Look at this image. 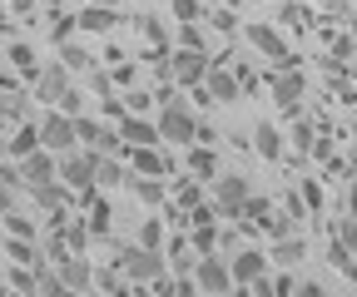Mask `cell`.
I'll return each mask as SVG.
<instances>
[{"instance_id": "1", "label": "cell", "mask_w": 357, "mask_h": 297, "mask_svg": "<svg viewBox=\"0 0 357 297\" xmlns=\"http://www.w3.org/2000/svg\"><path fill=\"white\" fill-rule=\"evenodd\" d=\"M114 263L124 268L129 287H149V282H154V278H164V268H169L164 248H144V243H129V248H119V258H114Z\"/></svg>"}, {"instance_id": "2", "label": "cell", "mask_w": 357, "mask_h": 297, "mask_svg": "<svg viewBox=\"0 0 357 297\" xmlns=\"http://www.w3.org/2000/svg\"><path fill=\"white\" fill-rule=\"evenodd\" d=\"M159 139H169V144H194V129H199V119H194V109L184 104V99H169V104H159Z\"/></svg>"}, {"instance_id": "3", "label": "cell", "mask_w": 357, "mask_h": 297, "mask_svg": "<svg viewBox=\"0 0 357 297\" xmlns=\"http://www.w3.org/2000/svg\"><path fill=\"white\" fill-rule=\"evenodd\" d=\"M248 193H253V184H248L243 174H218V179H213V208H218V218H234V223H238Z\"/></svg>"}, {"instance_id": "4", "label": "cell", "mask_w": 357, "mask_h": 297, "mask_svg": "<svg viewBox=\"0 0 357 297\" xmlns=\"http://www.w3.org/2000/svg\"><path fill=\"white\" fill-rule=\"evenodd\" d=\"M40 144L50 149V154H70V149L79 144V134H75V114L50 109V114L40 119Z\"/></svg>"}, {"instance_id": "5", "label": "cell", "mask_w": 357, "mask_h": 297, "mask_svg": "<svg viewBox=\"0 0 357 297\" xmlns=\"http://www.w3.org/2000/svg\"><path fill=\"white\" fill-rule=\"evenodd\" d=\"M204 74H208V55H204V50H184V45H178V50L169 55V79L178 84V90L204 84Z\"/></svg>"}, {"instance_id": "6", "label": "cell", "mask_w": 357, "mask_h": 297, "mask_svg": "<svg viewBox=\"0 0 357 297\" xmlns=\"http://www.w3.org/2000/svg\"><path fill=\"white\" fill-rule=\"evenodd\" d=\"M75 134L84 149H95V154H119V129H109L105 119H89V114H75Z\"/></svg>"}, {"instance_id": "7", "label": "cell", "mask_w": 357, "mask_h": 297, "mask_svg": "<svg viewBox=\"0 0 357 297\" xmlns=\"http://www.w3.org/2000/svg\"><path fill=\"white\" fill-rule=\"evenodd\" d=\"M194 287H199V292H229V287H234L229 263H223L218 252H199V263H194Z\"/></svg>"}, {"instance_id": "8", "label": "cell", "mask_w": 357, "mask_h": 297, "mask_svg": "<svg viewBox=\"0 0 357 297\" xmlns=\"http://www.w3.org/2000/svg\"><path fill=\"white\" fill-rule=\"evenodd\" d=\"M60 179L75 188V193H84V188H95V149H70V154H60Z\"/></svg>"}, {"instance_id": "9", "label": "cell", "mask_w": 357, "mask_h": 297, "mask_svg": "<svg viewBox=\"0 0 357 297\" xmlns=\"http://www.w3.org/2000/svg\"><path fill=\"white\" fill-rule=\"evenodd\" d=\"M30 84H35V99H40V104H55V99L70 90V70H65L60 60H45L40 74H35Z\"/></svg>"}, {"instance_id": "10", "label": "cell", "mask_w": 357, "mask_h": 297, "mask_svg": "<svg viewBox=\"0 0 357 297\" xmlns=\"http://www.w3.org/2000/svg\"><path fill=\"white\" fill-rule=\"evenodd\" d=\"M204 90H208L213 104H238V99H243L238 74H234V70H223V65H213V60H208V74H204Z\"/></svg>"}, {"instance_id": "11", "label": "cell", "mask_w": 357, "mask_h": 297, "mask_svg": "<svg viewBox=\"0 0 357 297\" xmlns=\"http://www.w3.org/2000/svg\"><path fill=\"white\" fill-rule=\"evenodd\" d=\"M20 179H25V188H35V184H45V179H60V154H50V149H30L25 159H20Z\"/></svg>"}, {"instance_id": "12", "label": "cell", "mask_w": 357, "mask_h": 297, "mask_svg": "<svg viewBox=\"0 0 357 297\" xmlns=\"http://www.w3.org/2000/svg\"><path fill=\"white\" fill-rule=\"evenodd\" d=\"M303 95H307V84H303V74H298L293 65L273 74V104H278L283 114H298V109H303Z\"/></svg>"}, {"instance_id": "13", "label": "cell", "mask_w": 357, "mask_h": 297, "mask_svg": "<svg viewBox=\"0 0 357 297\" xmlns=\"http://www.w3.org/2000/svg\"><path fill=\"white\" fill-rule=\"evenodd\" d=\"M55 268H60L65 292H84V287H95V268H89V258H84V252H65V258H60Z\"/></svg>"}, {"instance_id": "14", "label": "cell", "mask_w": 357, "mask_h": 297, "mask_svg": "<svg viewBox=\"0 0 357 297\" xmlns=\"http://www.w3.org/2000/svg\"><path fill=\"white\" fill-rule=\"evenodd\" d=\"M229 273H234V287H248L253 278L268 273V252H258V248H238L234 258H229Z\"/></svg>"}, {"instance_id": "15", "label": "cell", "mask_w": 357, "mask_h": 297, "mask_svg": "<svg viewBox=\"0 0 357 297\" xmlns=\"http://www.w3.org/2000/svg\"><path fill=\"white\" fill-rule=\"evenodd\" d=\"M248 45H253L258 55H268V60H278L283 70L293 65V60H288V45H283V35H278L273 25H248Z\"/></svg>"}, {"instance_id": "16", "label": "cell", "mask_w": 357, "mask_h": 297, "mask_svg": "<svg viewBox=\"0 0 357 297\" xmlns=\"http://www.w3.org/2000/svg\"><path fill=\"white\" fill-rule=\"evenodd\" d=\"M119 139H124L129 149H139V144H164V139H159V124L144 119V114H124V119H119Z\"/></svg>"}, {"instance_id": "17", "label": "cell", "mask_w": 357, "mask_h": 297, "mask_svg": "<svg viewBox=\"0 0 357 297\" xmlns=\"http://www.w3.org/2000/svg\"><path fill=\"white\" fill-rule=\"evenodd\" d=\"M70 193H75V188H70L65 179H60V184H55V179H45V184L30 188L35 208H45V214H65V208H70Z\"/></svg>"}, {"instance_id": "18", "label": "cell", "mask_w": 357, "mask_h": 297, "mask_svg": "<svg viewBox=\"0 0 357 297\" xmlns=\"http://www.w3.org/2000/svg\"><path fill=\"white\" fill-rule=\"evenodd\" d=\"M124 184H129L134 203H144V208H159V203H169V184H164V179H149V174H129Z\"/></svg>"}, {"instance_id": "19", "label": "cell", "mask_w": 357, "mask_h": 297, "mask_svg": "<svg viewBox=\"0 0 357 297\" xmlns=\"http://www.w3.org/2000/svg\"><path fill=\"white\" fill-rule=\"evenodd\" d=\"M303 258H307V238H303V233L273 238V248H268V263H283V268H298Z\"/></svg>"}, {"instance_id": "20", "label": "cell", "mask_w": 357, "mask_h": 297, "mask_svg": "<svg viewBox=\"0 0 357 297\" xmlns=\"http://www.w3.org/2000/svg\"><path fill=\"white\" fill-rule=\"evenodd\" d=\"M75 25L89 30V35H109V30L119 25V15H114V6H95V0H89V6L75 15Z\"/></svg>"}, {"instance_id": "21", "label": "cell", "mask_w": 357, "mask_h": 297, "mask_svg": "<svg viewBox=\"0 0 357 297\" xmlns=\"http://www.w3.org/2000/svg\"><path fill=\"white\" fill-rule=\"evenodd\" d=\"M129 174H149V179H164L169 174V163H164V154H159V144H139L129 154Z\"/></svg>"}, {"instance_id": "22", "label": "cell", "mask_w": 357, "mask_h": 297, "mask_svg": "<svg viewBox=\"0 0 357 297\" xmlns=\"http://www.w3.org/2000/svg\"><path fill=\"white\" fill-rule=\"evenodd\" d=\"M189 174L199 184H213L218 179V144H194L189 149Z\"/></svg>"}, {"instance_id": "23", "label": "cell", "mask_w": 357, "mask_h": 297, "mask_svg": "<svg viewBox=\"0 0 357 297\" xmlns=\"http://www.w3.org/2000/svg\"><path fill=\"white\" fill-rule=\"evenodd\" d=\"M124 179H129V168L119 154H95V188H114Z\"/></svg>"}, {"instance_id": "24", "label": "cell", "mask_w": 357, "mask_h": 297, "mask_svg": "<svg viewBox=\"0 0 357 297\" xmlns=\"http://www.w3.org/2000/svg\"><path fill=\"white\" fill-rule=\"evenodd\" d=\"M253 154H258V159H283V134H278V124H258V129H253Z\"/></svg>"}, {"instance_id": "25", "label": "cell", "mask_w": 357, "mask_h": 297, "mask_svg": "<svg viewBox=\"0 0 357 297\" xmlns=\"http://www.w3.org/2000/svg\"><path fill=\"white\" fill-rule=\"evenodd\" d=\"M6 65H15V74H20V79H35V74H40L35 45H25V40H15V45L6 50Z\"/></svg>"}, {"instance_id": "26", "label": "cell", "mask_w": 357, "mask_h": 297, "mask_svg": "<svg viewBox=\"0 0 357 297\" xmlns=\"http://www.w3.org/2000/svg\"><path fill=\"white\" fill-rule=\"evenodd\" d=\"M268 214H273V203H268V198H258V193H248V203H243V214H238V228H248V233H263Z\"/></svg>"}, {"instance_id": "27", "label": "cell", "mask_w": 357, "mask_h": 297, "mask_svg": "<svg viewBox=\"0 0 357 297\" xmlns=\"http://www.w3.org/2000/svg\"><path fill=\"white\" fill-rule=\"evenodd\" d=\"M0 119L25 124V119H30V95H25V90H0Z\"/></svg>"}, {"instance_id": "28", "label": "cell", "mask_w": 357, "mask_h": 297, "mask_svg": "<svg viewBox=\"0 0 357 297\" xmlns=\"http://www.w3.org/2000/svg\"><path fill=\"white\" fill-rule=\"evenodd\" d=\"M298 223H303V214H293V208H273V214H268V223H263V233H268V243H273V238L298 233Z\"/></svg>"}, {"instance_id": "29", "label": "cell", "mask_w": 357, "mask_h": 297, "mask_svg": "<svg viewBox=\"0 0 357 297\" xmlns=\"http://www.w3.org/2000/svg\"><path fill=\"white\" fill-rule=\"evenodd\" d=\"M6 258L20 263V268H40V263H45V252L35 248V238H10V243H6Z\"/></svg>"}, {"instance_id": "30", "label": "cell", "mask_w": 357, "mask_h": 297, "mask_svg": "<svg viewBox=\"0 0 357 297\" xmlns=\"http://www.w3.org/2000/svg\"><path fill=\"white\" fill-rule=\"evenodd\" d=\"M30 149H40V124H30V119H25L20 129H15V139L6 144V154H10V159H25Z\"/></svg>"}, {"instance_id": "31", "label": "cell", "mask_w": 357, "mask_h": 297, "mask_svg": "<svg viewBox=\"0 0 357 297\" xmlns=\"http://www.w3.org/2000/svg\"><path fill=\"white\" fill-rule=\"evenodd\" d=\"M60 65L70 74H79V70H95V55H89L84 45H75V40H65V45H60Z\"/></svg>"}, {"instance_id": "32", "label": "cell", "mask_w": 357, "mask_h": 297, "mask_svg": "<svg viewBox=\"0 0 357 297\" xmlns=\"http://www.w3.org/2000/svg\"><path fill=\"white\" fill-rule=\"evenodd\" d=\"M169 203H174V208H184V214H189L194 203H204V188H199V179H189V184H174V188H169Z\"/></svg>"}, {"instance_id": "33", "label": "cell", "mask_w": 357, "mask_h": 297, "mask_svg": "<svg viewBox=\"0 0 357 297\" xmlns=\"http://www.w3.org/2000/svg\"><path fill=\"white\" fill-rule=\"evenodd\" d=\"M194 252H218V223H194Z\"/></svg>"}, {"instance_id": "34", "label": "cell", "mask_w": 357, "mask_h": 297, "mask_svg": "<svg viewBox=\"0 0 357 297\" xmlns=\"http://www.w3.org/2000/svg\"><path fill=\"white\" fill-rule=\"evenodd\" d=\"M6 233H10V238H40L35 218H25L20 208H15V214H6Z\"/></svg>"}, {"instance_id": "35", "label": "cell", "mask_w": 357, "mask_h": 297, "mask_svg": "<svg viewBox=\"0 0 357 297\" xmlns=\"http://www.w3.org/2000/svg\"><path fill=\"white\" fill-rule=\"evenodd\" d=\"M278 25L303 30V25H307V10H303V6H293V0H283V6H278Z\"/></svg>"}, {"instance_id": "36", "label": "cell", "mask_w": 357, "mask_h": 297, "mask_svg": "<svg viewBox=\"0 0 357 297\" xmlns=\"http://www.w3.org/2000/svg\"><path fill=\"white\" fill-rule=\"evenodd\" d=\"M134 243H144V248H164V223H159V218H144V223H139V238H134Z\"/></svg>"}, {"instance_id": "37", "label": "cell", "mask_w": 357, "mask_h": 297, "mask_svg": "<svg viewBox=\"0 0 357 297\" xmlns=\"http://www.w3.org/2000/svg\"><path fill=\"white\" fill-rule=\"evenodd\" d=\"M288 139H293V149H298V154H307V149H312V139H318V129H312V124H307V119H298Z\"/></svg>"}, {"instance_id": "38", "label": "cell", "mask_w": 357, "mask_h": 297, "mask_svg": "<svg viewBox=\"0 0 357 297\" xmlns=\"http://www.w3.org/2000/svg\"><path fill=\"white\" fill-rule=\"evenodd\" d=\"M169 10H174V20H178V25H189V20H199V15H204L199 0H169Z\"/></svg>"}, {"instance_id": "39", "label": "cell", "mask_w": 357, "mask_h": 297, "mask_svg": "<svg viewBox=\"0 0 357 297\" xmlns=\"http://www.w3.org/2000/svg\"><path fill=\"white\" fill-rule=\"evenodd\" d=\"M70 35H75V15H60V10H55V15H50V40H55V45H65Z\"/></svg>"}, {"instance_id": "40", "label": "cell", "mask_w": 357, "mask_h": 297, "mask_svg": "<svg viewBox=\"0 0 357 297\" xmlns=\"http://www.w3.org/2000/svg\"><path fill=\"white\" fill-rule=\"evenodd\" d=\"M178 45H184V50H204V30H199V20L178 25Z\"/></svg>"}, {"instance_id": "41", "label": "cell", "mask_w": 357, "mask_h": 297, "mask_svg": "<svg viewBox=\"0 0 357 297\" xmlns=\"http://www.w3.org/2000/svg\"><path fill=\"white\" fill-rule=\"evenodd\" d=\"M50 109H65V114H84V95H79L75 84H70V90H65V95H60V99H55Z\"/></svg>"}, {"instance_id": "42", "label": "cell", "mask_w": 357, "mask_h": 297, "mask_svg": "<svg viewBox=\"0 0 357 297\" xmlns=\"http://www.w3.org/2000/svg\"><path fill=\"white\" fill-rule=\"evenodd\" d=\"M352 40H357V35H337V40H333V60H328V65H333V70H337V65H347V60H352Z\"/></svg>"}, {"instance_id": "43", "label": "cell", "mask_w": 357, "mask_h": 297, "mask_svg": "<svg viewBox=\"0 0 357 297\" xmlns=\"http://www.w3.org/2000/svg\"><path fill=\"white\" fill-rule=\"evenodd\" d=\"M0 184L25 188V179H20V159H0Z\"/></svg>"}, {"instance_id": "44", "label": "cell", "mask_w": 357, "mask_h": 297, "mask_svg": "<svg viewBox=\"0 0 357 297\" xmlns=\"http://www.w3.org/2000/svg\"><path fill=\"white\" fill-rule=\"evenodd\" d=\"M337 243H347V248L357 252V214H347V218H337Z\"/></svg>"}, {"instance_id": "45", "label": "cell", "mask_w": 357, "mask_h": 297, "mask_svg": "<svg viewBox=\"0 0 357 297\" xmlns=\"http://www.w3.org/2000/svg\"><path fill=\"white\" fill-rule=\"evenodd\" d=\"M10 287H20V292H35V268H20V263H15V273H10Z\"/></svg>"}, {"instance_id": "46", "label": "cell", "mask_w": 357, "mask_h": 297, "mask_svg": "<svg viewBox=\"0 0 357 297\" xmlns=\"http://www.w3.org/2000/svg\"><path fill=\"white\" fill-rule=\"evenodd\" d=\"M15 193H20V188L0 184V218H6V214H15V208H20V203H15Z\"/></svg>"}, {"instance_id": "47", "label": "cell", "mask_w": 357, "mask_h": 297, "mask_svg": "<svg viewBox=\"0 0 357 297\" xmlns=\"http://www.w3.org/2000/svg\"><path fill=\"white\" fill-rule=\"evenodd\" d=\"M312 159H323V163H328V159H337V149H333V139H323V134H318V139H312Z\"/></svg>"}, {"instance_id": "48", "label": "cell", "mask_w": 357, "mask_h": 297, "mask_svg": "<svg viewBox=\"0 0 357 297\" xmlns=\"http://www.w3.org/2000/svg\"><path fill=\"white\" fill-rule=\"evenodd\" d=\"M139 30H144V40H149V45H164V40H169V35H164V25H159V20H144V25H139Z\"/></svg>"}, {"instance_id": "49", "label": "cell", "mask_w": 357, "mask_h": 297, "mask_svg": "<svg viewBox=\"0 0 357 297\" xmlns=\"http://www.w3.org/2000/svg\"><path fill=\"white\" fill-rule=\"evenodd\" d=\"M89 84H95V95H109V90H114V74L95 70V74H89Z\"/></svg>"}, {"instance_id": "50", "label": "cell", "mask_w": 357, "mask_h": 297, "mask_svg": "<svg viewBox=\"0 0 357 297\" xmlns=\"http://www.w3.org/2000/svg\"><path fill=\"white\" fill-rule=\"evenodd\" d=\"M194 144H218V129H213V124H199V129H194Z\"/></svg>"}, {"instance_id": "51", "label": "cell", "mask_w": 357, "mask_h": 297, "mask_svg": "<svg viewBox=\"0 0 357 297\" xmlns=\"http://www.w3.org/2000/svg\"><path fill=\"white\" fill-rule=\"evenodd\" d=\"M347 208H352V214H357V184L347 188Z\"/></svg>"}, {"instance_id": "52", "label": "cell", "mask_w": 357, "mask_h": 297, "mask_svg": "<svg viewBox=\"0 0 357 297\" xmlns=\"http://www.w3.org/2000/svg\"><path fill=\"white\" fill-rule=\"evenodd\" d=\"M347 174H357V149H352V154H347Z\"/></svg>"}, {"instance_id": "53", "label": "cell", "mask_w": 357, "mask_h": 297, "mask_svg": "<svg viewBox=\"0 0 357 297\" xmlns=\"http://www.w3.org/2000/svg\"><path fill=\"white\" fill-rule=\"evenodd\" d=\"M323 6H328V10H337V6H342V0H323Z\"/></svg>"}, {"instance_id": "54", "label": "cell", "mask_w": 357, "mask_h": 297, "mask_svg": "<svg viewBox=\"0 0 357 297\" xmlns=\"http://www.w3.org/2000/svg\"><path fill=\"white\" fill-rule=\"evenodd\" d=\"M6 287H10V282H6V278H0V292H6Z\"/></svg>"}, {"instance_id": "55", "label": "cell", "mask_w": 357, "mask_h": 297, "mask_svg": "<svg viewBox=\"0 0 357 297\" xmlns=\"http://www.w3.org/2000/svg\"><path fill=\"white\" fill-rule=\"evenodd\" d=\"M352 60H357V40H352Z\"/></svg>"}, {"instance_id": "56", "label": "cell", "mask_w": 357, "mask_h": 297, "mask_svg": "<svg viewBox=\"0 0 357 297\" xmlns=\"http://www.w3.org/2000/svg\"><path fill=\"white\" fill-rule=\"evenodd\" d=\"M352 79H357V65H352Z\"/></svg>"}]
</instances>
